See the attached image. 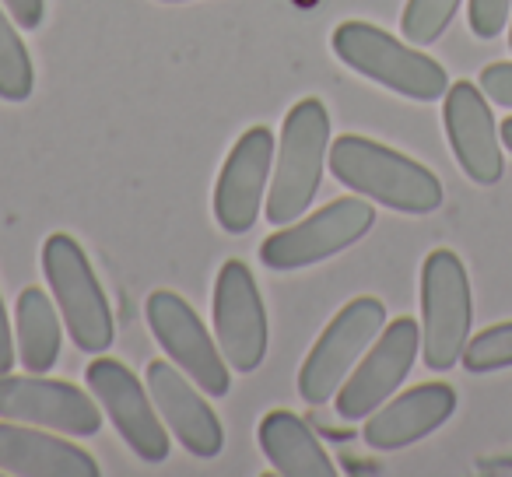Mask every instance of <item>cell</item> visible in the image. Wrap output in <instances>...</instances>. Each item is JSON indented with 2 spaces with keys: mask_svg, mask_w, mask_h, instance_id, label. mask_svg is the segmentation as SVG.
<instances>
[{
  "mask_svg": "<svg viewBox=\"0 0 512 477\" xmlns=\"http://www.w3.org/2000/svg\"><path fill=\"white\" fill-rule=\"evenodd\" d=\"M421 348V327L411 316L390 320V327H383V334L372 341V348L358 358V365L351 369V376L344 379V386L334 393V411L344 421H362L369 418L376 407H383L393 393L400 390V383L411 372L414 358Z\"/></svg>",
  "mask_w": 512,
  "mask_h": 477,
  "instance_id": "obj_9",
  "label": "cell"
},
{
  "mask_svg": "<svg viewBox=\"0 0 512 477\" xmlns=\"http://www.w3.org/2000/svg\"><path fill=\"white\" fill-rule=\"evenodd\" d=\"M144 376H148L151 400H155L158 414H162V421L169 425V432L179 439V446L190 456H197V460L218 456L221 446H225V428H221L214 407L193 390L197 383H190L186 372H176L172 365H165L162 358H155Z\"/></svg>",
  "mask_w": 512,
  "mask_h": 477,
  "instance_id": "obj_15",
  "label": "cell"
},
{
  "mask_svg": "<svg viewBox=\"0 0 512 477\" xmlns=\"http://www.w3.org/2000/svg\"><path fill=\"white\" fill-rule=\"evenodd\" d=\"M460 362H463V369H467V372L512 369V320L481 330L474 341H467Z\"/></svg>",
  "mask_w": 512,
  "mask_h": 477,
  "instance_id": "obj_22",
  "label": "cell"
},
{
  "mask_svg": "<svg viewBox=\"0 0 512 477\" xmlns=\"http://www.w3.org/2000/svg\"><path fill=\"white\" fill-rule=\"evenodd\" d=\"M211 316L225 362L242 376L260 369L267 355V309L249 264L242 260L221 264L218 281H214Z\"/></svg>",
  "mask_w": 512,
  "mask_h": 477,
  "instance_id": "obj_10",
  "label": "cell"
},
{
  "mask_svg": "<svg viewBox=\"0 0 512 477\" xmlns=\"http://www.w3.org/2000/svg\"><path fill=\"white\" fill-rule=\"evenodd\" d=\"M8 15L15 18L18 29H39L43 25V15H46V0H0Z\"/></svg>",
  "mask_w": 512,
  "mask_h": 477,
  "instance_id": "obj_25",
  "label": "cell"
},
{
  "mask_svg": "<svg viewBox=\"0 0 512 477\" xmlns=\"http://www.w3.org/2000/svg\"><path fill=\"white\" fill-rule=\"evenodd\" d=\"M481 92L488 102L512 109V64H491L481 71Z\"/></svg>",
  "mask_w": 512,
  "mask_h": 477,
  "instance_id": "obj_24",
  "label": "cell"
},
{
  "mask_svg": "<svg viewBox=\"0 0 512 477\" xmlns=\"http://www.w3.org/2000/svg\"><path fill=\"white\" fill-rule=\"evenodd\" d=\"M11 365H15V337H11V323L4 313V302H0V376H8Z\"/></svg>",
  "mask_w": 512,
  "mask_h": 477,
  "instance_id": "obj_26",
  "label": "cell"
},
{
  "mask_svg": "<svg viewBox=\"0 0 512 477\" xmlns=\"http://www.w3.org/2000/svg\"><path fill=\"white\" fill-rule=\"evenodd\" d=\"M36 88V67H32L29 46L18 36L15 18L0 4V99L25 102Z\"/></svg>",
  "mask_w": 512,
  "mask_h": 477,
  "instance_id": "obj_20",
  "label": "cell"
},
{
  "mask_svg": "<svg viewBox=\"0 0 512 477\" xmlns=\"http://www.w3.org/2000/svg\"><path fill=\"white\" fill-rule=\"evenodd\" d=\"M0 418L64 435H81V439L102 432L99 400L88 397L81 386L64 383V379H46L39 372L0 376Z\"/></svg>",
  "mask_w": 512,
  "mask_h": 477,
  "instance_id": "obj_12",
  "label": "cell"
},
{
  "mask_svg": "<svg viewBox=\"0 0 512 477\" xmlns=\"http://www.w3.org/2000/svg\"><path fill=\"white\" fill-rule=\"evenodd\" d=\"M158 4H190V0H158Z\"/></svg>",
  "mask_w": 512,
  "mask_h": 477,
  "instance_id": "obj_28",
  "label": "cell"
},
{
  "mask_svg": "<svg viewBox=\"0 0 512 477\" xmlns=\"http://www.w3.org/2000/svg\"><path fill=\"white\" fill-rule=\"evenodd\" d=\"M0 470L18 477H99L92 453L22 421H0Z\"/></svg>",
  "mask_w": 512,
  "mask_h": 477,
  "instance_id": "obj_17",
  "label": "cell"
},
{
  "mask_svg": "<svg viewBox=\"0 0 512 477\" xmlns=\"http://www.w3.org/2000/svg\"><path fill=\"white\" fill-rule=\"evenodd\" d=\"M442 123H446L449 148H453L460 169L474 183L495 186L505 172L502 144H498L502 134H498V123L491 116L488 95L481 92V85H470V81L449 85Z\"/></svg>",
  "mask_w": 512,
  "mask_h": 477,
  "instance_id": "obj_14",
  "label": "cell"
},
{
  "mask_svg": "<svg viewBox=\"0 0 512 477\" xmlns=\"http://www.w3.org/2000/svg\"><path fill=\"white\" fill-rule=\"evenodd\" d=\"M330 158V116L320 99H302L288 109L278 141L264 214L274 228H285L306 214L320 190L323 165Z\"/></svg>",
  "mask_w": 512,
  "mask_h": 477,
  "instance_id": "obj_2",
  "label": "cell"
},
{
  "mask_svg": "<svg viewBox=\"0 0 512 477\" xmlns=\"http://www.w3.org/2000/svg\"><path fill=\"white\" fill-rule=\"evenodd\" d=\"M60 316L43 288H25L15 302L18 358L29 372H50L60 358Z\"/></svg>",
  "mask_w": 512,
  "mask_h": 477,
  "instance_id": "obj_19",
  "label": "cell"
},
{
  "mask_svg": "<svg viewBox=\"0 0 512 477\" xmlns=\"http://www.w3.org/2000/svg\"><path fill=\"white\" fill-rule=\"evenodd\" d=\"M509 50H512V29H509Z\"/></svg>",
  "mask_w": 512,
  "mask_h": 477,
  "instance_id": "obj_29",
  "label": "cell"
},
{
  "mask_svg": "<svg viewBox=\"0 0 512 477\" xmlns=\"http://www.w3.org/2000/svg\"><path fill=\"white\" fill-rule=\"evenodd\" d=\"M512 0H470V32L477 39H495L502 36V29L509 25Z\"/></svg>",
  "mask_w": 512,
  "mask_h": 477,
  "instance_id": "obj_23",
  "label": "cell"
},
{
  "mask_svg": "<svg viewBox=\"0 0 512 477\" xmlns=\"http://www.w3.org/2000/svg\"><path fill=\"white\" fill-rule=\"evenodd\" d=\"M498 134H502V144L512 151V116L509 120H502V127H498Z\"/></svg>",
  "mask_w": 512,
  "mask_h": 477,
  "instance_id": "obj_27",
  "label": "cell"
},
{
  "mask_svg": "<svg viewBox=\"0 0 512 477\" xmlns=\"http://www.w3.org/2000/svg\"><path fill=\"white\" fill-rule=\"evenodd\" d=\"M456 411V390L446 383H425L414 386V390L400 393L397 400L376 407L369 414L362 428L365 446L383 449V453H393V449H404L411 442L432 435L435 428H442Z\"/></svg>",
  "mask_w": 512,
  "mask_h": 477,
  "instance_id": "obj_16",
  "label": "cell"
},
{
  "mask_svg": "<svg viewBox=\"0 0 512 477\" xmlns=\"http://www.w3.org/2000/svg\"><path fill=\"white\" fill-rule=\"evenodd\" d=\"M260 449L285 477H334L337 467L313 435V428L292 411H267L260 418Z\"/></svg>",
  "mask_w": 512,
  "mask_h": 477,
  "instance_id": "obj_18",
  "label": "cell"
},
{
  "mask_svg": "<svg viewBox=\"0 0 512 477\" xmlns=\"http://www.w3.org/2000/svg\"><path fill=\"white\" fill-rule=\"evenodd\" d=\"M43 274L53 288V299L60 306V320H64L71 341L88 355H102L113 348L116 323L109 299L102 292L99 278H95L92 264H88L85 250L74 235L53 232L43 243Z\"/></svg>",
  "mask_w": 512,
  "mask_h": 477,
  "instance_id": "obj_4",
  "label": "cell"
},
{
  "mask_svg": "<svg viewBox=\"0 0 512 477\" xmlns=\"http://www.w3.org/2000/svg\"><path fill=\"white\" fill-rule=\"evenodd\" d=\"M456 11H460V0H407L400 32L411 46H428L449 29Z\"/></svg>",
  "mask_w": 512,
  "mask_h": 477,
  "instance_id": "obj_21",
  "label": "cell"
},
{
  "mask_svg": "<svg viewBox=\"0 0 512 477\" xmlns=\"http://www.w3.org/2000/svg\"><path fill=\"white\" fill-rule=\"evenodd\" d=\"M337 183L400 214H432L442 207V183L432 169L379 141L344 134L330 144L327 158Z\"/></svg>",
  "mask_w": 512,
  "mask_h": 477,
  "instance_id": "obj_1",
  "label": "cell"
},
{
  "mask_svg": "<svg viewBox=\"0 0 512 477\" xmlns=\"http://www.w3.org/2000/svg\"><path fill=\"white\" fill-rule=\"evenodd\" d=\"M274 172V134L271 127H249L228 151L214 183V221L228 235H246L260 218L264 193Z\"/></svg>",
  "mask_w": 512,
  "mask_h": 477,
  "instance_id": "obj_13",
  "label": "cell"
},
{
  "mask_svg": "<svg viewBox=\"0 0 512 477\" xmlns=\"http://www.w3.org/2000/svg\"><path fill=\"white\" fill-rule=\"evenodd\" d=\"M88 390L99 400V407L109 414L120 439L130 446V453L144 463L169 460V432H165L158 407L151 393L137 383V376L116 358H95L85 369Z\"/></svg>",
  "mask_w": 512,
  "mask_h": 477,
  "instance_id": "obj_11",
  "label": "cell"
},
{
  "mask_svg": "<svg viewBox=\"0 0 512 477\" xmlns=\"http://www.w3.org/2000/svg\"><path fill=\"white\" fill-rule=\"evenodd\" d=\"M144 316H148L151 334L165 348V355L197 383V390H204L214 400H221L232 390L225 355L211 341L207 327L200 323V316L193 313V306L183 295L169 292V288H158L144 302Z\"/></svg>",
  "mask_w": 512,
  "mask_h": 477,
  "instance_id": "obj_8",
  "label": "cell"
},
{
  "mask_svg": "<svg viewBox=\"0 0 512 477\" xmlns=\"http://www.w3.org/2000/svg\"><path fill=\"white\" fill-rule=\"evenodd\" d=\"M467 267L453 250H432L421 264V358L432 372H449L470 341Z\"/></svg>",
  "mask_w": 512,
  "mask_h": 477,
  "instance_id": "obj_5",
  "label": "cell"
},
{
  "mask_svg": "<svg viewBox=\"0 0 512 477\" xmlns=\"http://www.w3.org/2000/svg\"><path fill=\"white\" fill-rule=\"evenodd\" d=\"M330 46L341 57V64H348L355 74L390 88V92L404 95V99L435 102L446 99L449 92L446 67H439L432 57H425L418 46L400 43L390 32L376 29L369 22L337 25L334 36H330Z\"/></svg>",
  "mask_w": 512,
  "mask_h": 477,
  "instance_id": "obj_3",
  "label": "cell"
},
{
  "mask_svg": "<svg viewBox=\"0 0 512 477\" xmlns=\"http://www.w3.org/2000/svg\"><path fill=\"white\" fill-rule=\"evenodd\" d=\"M386 327V306L379 299H351L334 320L327 323L316 344L309 348L299 369V393L306 404H327L344 386L358 358L372 348Z\"/></svg>",
  "mask_w": 512,
  "mask_h": 477,
  "instance_id": "obj_7",
  "label": "cell"
},
{
  "mask_svg": "<svg viewBox=\"0 0 512 477\" xmlns=\"http://www.w3.org/2000/svg\"><path fill=\"white\" fill-rule=\"evenodd\" d=\"M376 221L365 197H337L327 207L292 221L260 246V264L271 271H302L355 246Z\"/></svg>",
  "mask_w": 512,
  "mask_h": 477,
  "instance_id": "obj_6",
  "label": "cell"
}]
</instances>
